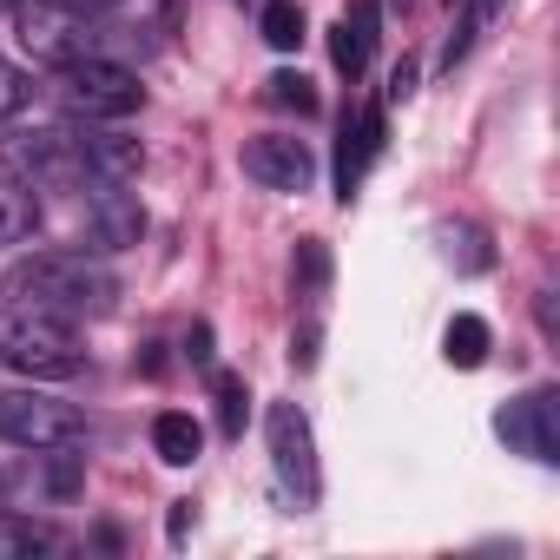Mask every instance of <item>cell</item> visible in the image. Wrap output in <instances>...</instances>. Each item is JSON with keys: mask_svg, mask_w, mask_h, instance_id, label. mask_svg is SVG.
I'll use <instances>...</instances> for the list:
<instances>
[{"mask_svg": "<svg viewBox=\"0 0 560 560\" xmlns=\"http://www.w3.org/2000/svg\"><path fill=\"white\" fill-rule=\"evenodd\" d=\"M0 298L47 311V317H67V324H86V317H106L119 304V277L106 264H93L86 250H34L8 270Z\"/></svg>", "mask_w": 560, "mask_h": 560, "instance_id": "6da1fadb", "label": "cell"}, {"mask_svg": "<svg viewBox=\"0 0 560 560\" xmlns=\"http://www.w3.org/2000/svg\"><path fill=\"white\" fill-rule=\"evenodd\" d=\"M0 363L34 376V383H47V376H80L86 350H80V337H73L67 317L8 304V311H0Z\"/></svg>", "mask_w": 560, "mask_h": 560, "instance_id": "7a4b0ae2", "label": "cell"}, {"mask_svg": "<svg viewBox=\"0 0 560 560\" xmlns=\"http://www.w3.org/2000/svg\"><path fill=\"white\" fill-rule=\"evenodd\" d=\"M106 34L93 14L67 8V0H14V40L40 60V67H73L86 54H106Z\"/></svg>", "mask_w": 560, "mask_h": 560, "instance_id": "3957f363", "label": "cell"}, {"mask_svg": "<svg viewBox=\"0 0 560 560\" xmlns=\"http://www.w3.org/2000/svg\"><path fill=\"white\" fill-rule=\"evenodd\" d=\"M60 106L73 113V119H132L139 106H145V86H139V73L132 67H119L113 54H86V60H73V67H60Z\"/></svg>", "mask_w": 560, "mask_h": 560, "instance_id": "277c9868", "label": "cell"}, {"mask_svg": "<svg viewBox=\"0 0 560 560\" xmlns=\"http://www.w3.org/2000/svg\"><path fill=\"white\" fill-rule=\"evenodd\" d=\"M0 172L27 191H67V185H86L80 172V152H73V132L67 126H34V132H8L0 139Z\"/></svg>", "mask_w": 560, "mask_h": 560, "instance_id": "5b68a950", "label": "cell"}, {"mask_svg": "<svg viewBox=\"0 0 560 560\" xmlns=\"http://www.w3.org/2000/svg\"><path fill=\"white\" fill-rule=\"evenodd\" d=\"M86 435L80 409L60 402V396H40V389H0V442L14 448H73Z\"/></svg>", "mask_w": 560, "mask_h": 560, "instance_id": "8992f818", "label": "cell"}, {"mask_svg": "<svg viewBox=\"0 0 560 560\" xmlns=\"http://www.w3.org/2000/svg\"><path fill=\"white\" fill-rule=\"evenodd\" d=\"M264 435H270V462H277V475H284V488H291L298 501H317V494H324V481H317V442H311V416H304L298 402H270V416H264Z\"/></svg>", "mask_w": 560, "mask_h": 560, "instance_id": "52a82bcc", "label": "cell"}, {"mask_svg": "<svg viewBox=\"0 0 560 560\" xmlns=\"http://www.w3.org/2000/svg\"><path fill=\"white\" fill-rule=\"evenodd\" d=\"M67 132H73V152H80V172L86 178H106V185H132L139 178L145 152H139L132 132H119V119H80Z\"/></svg>", "mask_w": 560, "mask_h": 560, "instance_id": "ba28073f", "label": "cell"}, {"mask_svg": "<svg viewBox=\"0 0 560 560\" xmlns=\"http://www.w3.org/2000/svg\"><path fill=\"white\" fill-rule=\"evenodd\" d=\"M494 429L508 448H521L534 462H560V396L553 389H527L521 402H508L494 416Z\"/></svg>", "mask_w": 560, "mask_h": 560, "instance_id": "9c48e42d", "label": "cell"}, {"mask_svg": "<svg viewBox=\"0 0 560 560\" xmlns=\"http://www.w3.org/2000/svg\"><path fill=\"white\" fill-rule=\"evenodd\" d=\"M244 172H250L257 185H270V191H311L317 159H311V145H304V139L264 132V139H250V145H244Z\"/></svg>", "mask_w": 560, "mask_h": 560, "instance_id": "30bf717a", "label": "cell"}, {"mask_svg": "<svg viewBox=\"0 0 560 560\" xmlns=\"http://www.w3.org/2000/svg\"><path fill=\"white\" fill-rule=\"evenodd\" d=\"M93 191H86V237H93V250H126V244H139V231H145V211H139V198L126 191V185H106V178H86Z\"/></svg>", "mask_w": 560, "mask_h": 560, "instance_id": "8fae6325", "label": "cell"}, {"mask_svg": "<svg viewBox=\"0 0 560 560\" xmlns=\"http://www.w3.org/2000/svg\"><path fill=\"white\" fill-rule=\"evenodd\" d=\"M376 152H383V106H363V113L343 126V152H337V198H343V205L357 198V185H363V172H370Z\"/></svg>", "mask_w": 560, "mask_h": 560, "instance_id": "7c38bea8", "label": "cell"}, {"mask_svg": "<svg viewBox=\"0 0 560 560\" xmlns=\"http://www.w3.org/2000/svg\"><path fill=\"white\" fill-rule=\"evenodd\" d=\"M370 54H376V0H357V8L330 27V60H337V73H363L370 67Z\"/></svg>", "mask_w": 560, "mask_h": 560, "instance_id": "4fadbf2b", "label": "cell"}, {"mask_svg": "<svg viewBox=\"0 0 560 560\" xmlns=\"http://www.w3.org/2000/svg\"><path fill=\"white\" fill-rule=\"evenodd\" d=\"M152 448H159V462L191 468V462H198V448H205V435H198V422H191L185 409H165V416L152 422Z\"/></svg>", "mask_w": 560, "mask_h": 560, "instance_id": "5bb4252c", "label": "cell"}, {"mask_svg": "<svg viewBox=\"0 0 560 560\" xmlns=\"http://www.w3.org/2000/svg\"><path fill=\"white\" fill-rule=\"evenodd\" d=\"M34 231H40V198L27 185H14V178H0V250L27 244Z\"/></svg>", "mask_w": 560, "mask_h": 560, "instance_id": "9a60e30c", "label": "cell"}, {"mask_svg": "<svg viewBox=\"0 0 560 560\" xmlns=\"http://www.w3.org/2000/svg\"><path fill=\"white\" fill-rule=\"evenodd\" d=\"M54 547V527L47 521H27V514H8L0 508V560H34Z\"/></svg>", "mask_w": 560, "mask_h": 560, "instance_id": "2e32d148", "label": "cell"}, {"mask_svg": "<svg viewBox=\"0 0 560 560\" xmlns=\"http://www.w3.org/2000/svg\"><path fill=\"white\" fill-rule=\"evenodd\" d=\"M442 357H448L455 370H481V363H488V324L462 311V317L448 324V337H442Z\"/></svg>", "mask_w": 560, "mask_h": 560, "instance_id": "e0dca14e", "label": "cell"}, {"mask_svg": "<svg viewBox=\"0 0 560 560\" xmlns=\"http://www.w3.org/2000/svg\"><path fill=\"white\" fill-rule=\"evenodd\" d=\"M257 27H264V47H277V54L304 47V8H298V0H270Z\"/></svg>", "mask_w": 560, "mask_h": 560, "instance_id": "ac0fdd59", "label": "cell"}, {"mask_svg": "<svg viewBox=\"0 0 560 560\" xmlns=\"http://www.w3.org/2000/svg\"><path fill=\"white\" fill-rule=\"evenodd\" d=\"M244 416H250L244 376H218V429H224V435H244Z\"/></svg>", "mask_w": 560, "mask_h": 560, "instance_id": "d6986e66", "label": "cell"}, {"mask_svg": "<svg viewBox=\"0 0 560 560\" xmlns=\"http://www.w3.org/2000/svg\"><path fill=\"white\" fill-rule=\"evenodd\" d=\"M27 100H34V73H21L14 60H0V119L27 113Z\"/></svg>", "mask_w": 560, "mask_h": 560, "instance_id": "ffe728a7", "label": "cell"}, {"mask_svg": "<svg viewBox=\"0 0 560 560\" xmlns=\"http://www.w3.org/2000/svg\"><path fill=\"white\" fill-rule=\"evenodd\" d=\"M264 86H270V100H277V106H291V113H317V93H311V80H304V73H270Z\"/></svg>", "mask_w": 560, "mask_h": 560, "instance_id": "44dd1931", "label": "cell"}, {"mask_svg": "<svg viewBox=\"0 0 560 560\" xmlns=\"http://www.w3.org/2000/svg\"><path fill=\"white\" fill-rule=\"evenodd\" d=\"M298 270H304V284H311V291H324V277H330V250L311 237V244L298 250Z\"/></svg>", "mask_w": 560, "mask_h": 560, "instance_id": "7402d4cb", "label": "cell"}, {"mask_svg": "<svg viewBox=\"0 0 560 560\" xmlns=\"http://www.w3.org/2000/svg\"><path fill=\"white\" fill-rule=\"evenodd\" d=\"M291 363H298V370H311V363H317V330L291 337Z\"/></svg>", "mask_w": 560, "mask_h": 560, "instance_id": "603a6c76", "label": "cell"}, {"mask_svg": "<svg viewBox=\"0 0 560 560\" xmlns=\"http://www.w3.org/2000/svg\"><path fill=\"white\" fill-rule=\"evenodd\" d=\"M191 363H211V330H205V324L191 330Z\"/></svg>", "mask_w": 560, "mask_h": 560, "instance_id": "cb8c5ba5", "label": "cell"}, {"mask_svg": "<svg viewBox=\"0 0 560 560\" xmlns=\"http://www.w3.org/2000/svg\"><path fill=\"white\" fill-rule=\"evenodd\" d=\"M185 527H191V501H178V508H172V540H185Z\"/></svg>", "mask_w": 560, "mask_h": 560, "instance_id": "d4e9b609", "label": "cell"}, {"mask_svg": "<svg viewBox=\"0 0 560 560\" xmlns=\"http://www.w3.org/2000/svg\"><path fill=\"white\" fill-rule=\"evenodd\" d=\"M468 14H475V21H481V27H488V21H494V14H501V0H475V8H468Z\"/></svg>", "mask_w": 560, "mask_h": 560, "instance_id": "484cf974", "label": "cell"}, {"mask_svg": "<svg viewBox=\"0 0 560 560\" xmlns=\"http://www.w3.org/2000/svg\"><path fill=\"white\" fill-rule=\"evenodd\" d=\"M67 8H80V14H106V8H119V0H67Z\"/></svg>", "mask_w": 560, "mask_h": 560, "instance_id": "4316f807", "label": "cell"}, {"mask_svg": "<svg viewBox=\"0 0 560 560\" xmlns=\"http://www.w3.org/2000/svg\"><path fill=\"white\" fill-rule=\"evenodd\" d=\"M8 494H14V481H8V475H0V508H8Z\"/></svg>", "mask_w": 560, "mask_h": 560, "instance_id": "83f0119b", "label": "cell"}, {"mask_svg": "<svg viewBox=\"0 0 560 560\" xmlns=\"http://www.w3.org/2000/svg\"><path fill=\"white\" fill-rule=\"evenodd\" d=\"M8 8H14V0H0V14H8Z\"/></svg>", "mask_w": 560, "mask_h": 560, "instance_id": "f1b7e54d", "label": "cell"}, {"mask_svg": "<svg viewBox=\"0 0 560 560\" xmlns=\"http://www.w3.org/2000/svg\"><path fill=\"white\" fill-rule=\"evenodd\" d=\"M396 8H409V0H396Z\"/></svg>", "mask_w": 560, "mask_h": 560, "instance_id": "f546056e", "label": "cell"}]
</instances>
